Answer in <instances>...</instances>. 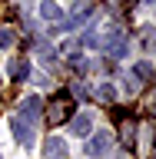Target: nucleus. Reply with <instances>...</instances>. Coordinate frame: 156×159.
Segmentation results:
<instances>
[{
  "label": "nucleus",
  "mask_w": 156,
  "mask_h": 159,
  "mask_svg": "<svg viewBox=\"0 0 156 159\" xmlns=\"http://www.w3.org/2000/svg\"><path fill=\"white\" fill-rule=\"evenodd\" d=\"M133 76H136V80H143V83H149V80H153V63L139 60L136 66H133Z\"/></svg>",
  "instance_id": "nucleus-9"
},
{
  "label": "nucleus",
  "mask_w": 156,
  "mask_h": 159,
  "mask_svg": "<svg viewBox=\"0 0 156 159\" xmlns=\"http://www.w3.org/2000/svg\"><path fill=\"white\" fill-rule=\"evenodd\" d=\"M47 159H67V143L63 139H47Z\"/></svg>",
  "instance_id": "nucleus-4"
},
{
  "label": "nucleus",
  "mask_w": 156,
  "mask_h": 159,
  "mask_svg": "<svg viewBox=\"0 0 156 159\" xmlns=\"http://www.w3.org/2000/svg\"><path fill=\"white\" fill-rule=\"evenodd\" d=\"M90 126H93V119H90L87 113L73 116V133H77V136H90Z\"/></svg>",
  "instance_id": "nucleus-7"
},
{
  "label": "nucleus",
  "mask_w": 156,
  "mask_h": 159,
  "mask_svg": "<svg viewBox=\"0 0 156 159\" xmlns=\"http://www.w3.org/2000/svg\"><path fill=\"white\" fill-rule=\"evenodd\" d=\"M40 13H43V20H60L63 17V10H60L53 0H43V3H40Z\"/></svg>",
  "instance_id": "nucleus-8"
},
{
  "label": "nucleus",
  "mask_w": 156,
  "mask_h": 159,
  "mask_svg": "<svg viewBox=\"0 0 156 159\" xmlns=\"http://www.w3.org/2000/svg\"><path fill=\"white\" fill-rule=\"evenodd\" d=\"M120 136H123V143H133V139H136V123H133V119H123V123H120Z\"/></svg>",
  "instance_id": "nucleus-10"
},
{
  "label": "nucleus",
  "mask_w": 156,
  "mask_h": 159,
  "mask_svg": "<svg viewBox=\"0 0 156 159\" xmlns=\"http://www.w3.org/2000/svg\"><path fill=\"white\" fill-rule=\"evenodd\" d=\"M87 152H90L93 159L106 156V152H110V136H106V133H97V136H93V139L87 143Z\"/></svg>",
  "instance_id": "nucleus-3"
},
{
  "label": "nucleus",
  "mask_w": 156,
  "mask_h": 159,
  "mask_svg": "<svg viewBox=\"0 0 156 159\" xmlns=\"http://www.w3.org/2000/svg\"><path fill=\"white\" fill-rule=\"evenodd\" d=\"M97 96H100V99H113V86H106V83H103V86L97 89Z\"/></svg>",
  "instance_id": "nucleus-13"
},
{
  "label": "nucleus",
  "mask_w": 156,
  "mask_h": 159,
  "mask_svg": "<svg viewBox=\"0 0 156 159\" xmlns=\"http://www.w3.org/2000/svg\"><path fill=\"white\" fill-rule=\"evenodd\" d=\"M63 53H67L70 60H77V57H80V43H77V40H70L67 47H63Z\"/></svg>",
  "instance_id": "nucleus-12"
},
{
  "label": "nucleus",
  "mask_w": 156,
  "mask_h": 159,
  "mask_svg": "<svg viewBox=\"0 0 156 159\" xmlns=\"http://www.w3.org/2000/svg\"><path fill=\"white\" fill-rule=\"evenodd\" d=\"M20 106H23V116H27V119H37L40 109H43V103H40V96H27Z\"/></svg>",
  "instance_id": "nucleus-5"
},
{
  "label": "nucleus",
  "mask_w": 156,
  "mask_h": 159,
  "mask_svg": "<svg viewBox=\"0 0 156 159\" xmlns=\"http://www.w3.org/2000/svg\"><path fill=\"white\" fill-rule=\"evenodd\" d=\"M17 43V37H13V30H7V27H0V50H10Z\"/></svg>",
  "instance_id": "nucleus-11"
},
{
  "label": "nucleus",
  "mask_w": 156,
  "mask_h": 159,
  "mask_svg": "<svg viewBox=\"0 0 156 159\" xmlns=\"http://www.w3.org/2000/svg\"><path fill=\"white\" fill-rule=\"evenodd\" d=\"M53 53H57V50H53V47H40V57L47 60V63H50V60H53Z\"/></svg>",
  "instance_id": "nucleus-14"
},
{
  "label": "nucleus",
  "mask_w": 156,
  "mask_h": 159,
  "mask_svg": "<svg viewBox=\"0 0 156 159\" xmlns=\"http://www.w3.org/2000/svg\"><path fill=\"white\" fill-rule=\"evenodd\" d=\"M70 113H73V99L70 96H57L50 103V109H47V123L50 126H60L63 119H70Z\"/></svg>",
  "instance_id": "nucleus-1"
},
{
  "label": "nucleus",
  "mask_w": 156,
  "mask_h": 159,
  "mask_svg": "<svg viewBox=\"0 0 156 159\" xmlns=\"http://www.w3.org/2000/svg\"><path fill=\"white\" fill-rule=\"evenodd\" d=\"M10 76H13V80H27V73H30V63H27V60H10Z\"/></svg>",
  "instance_id": "nucleus-6"
},
{
  "label": "nucleus",
  "mask_w": 156,
  "mask_h": 159,
  "mask_svg": "<svg viewBox=\"0 0 156 159\" xmlns=\"http://www.w3.org/2000/svg\"><path fill=\"white\" fill-rule=\"evenodd\" d=\"M10 129H13V139H17V143H23V146H30V143H33V129H30V123H27L23 116H13Z\"/></svg>",
  "instance_id": "nucleus-2"
}]
</instances>
